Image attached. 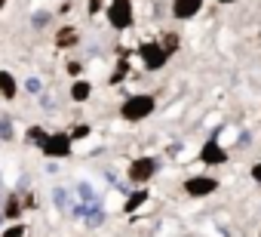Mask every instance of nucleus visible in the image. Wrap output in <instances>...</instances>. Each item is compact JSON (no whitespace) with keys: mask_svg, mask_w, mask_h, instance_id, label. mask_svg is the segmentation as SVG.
Here are the masks:
<instances>
[{"mask_svg":"<svg viewBox=\"0 0 261 237\" xmlns=\"http://www.w3.org/2000/svg\"><path fill=\"white\" fill-rule=\"evenodd\" d=\"M218 191V179L212 176H188L185 179V194L188 197H209Z\"/></svg>","mask_w":261,"mask_h":237,"instance_id":"6","label":"nucleus"},{"mask_svg":"<svg viewBox=\"0 0 261 237\" xmlns=\"http://www.w3.org/2000/svg\"><path fill=\"white\" fill-rule=\"evenodd\" d=\"M200 160H203L206 167H221V163H227V151H224V145L218 142V133H215L212 139L203 142V148H200Z\"/></svg>","mask_w":261,"mask_h":237,"instance_id":"7","label":"nucleus"},{"mask_svg":"<svg viewBox=\"0 0 261 237\" xmlns=\"http://www.w3.org/2000/svg\"><path fill=\"white\" fill-rule=\"evenodd\" d=\"M215 4H218V7H233L237 0H215Z\"/></svg>","mask_w":261,"mask_h":237,"instance_id":"24","label":"nucleus"},{"mask_svg":"<svg viewBox=\"0 0 261 237\" xmlns=\"http://www.w3.org/2000/svg\"><path fill=\"white\" fill-rule=\"evenodd\" d=\"M68 71H71V74L77 77V74H80V62H68Z\"/></svg>","mask_w":261,"mask_h":237,"instance_id":"23","label":"nucleus"},{"mask_svg":"<svg viewBox=\"0 0 261 237\" xmlns=\"http://www.w3.org/2000/svg\"><path fill=\"white\" fill-rule=\"evenodd\" d=\"M16 133H13V121H10V117H0V139H4V142H10Z\"/></svg>","mask_w":261,"mask_h":237,"instance_id":"17","label":"nucleus"},{"mask_svg":"<svg viewBox=\"0 0 261 237\" xmlns=\"http://www.w3.org/2000/svg\"><path fill=\"white\" fill-rule=\"evenodd\" d=\"M154 173H157V160H154L151 154L129 160V167H126V176H129V182H136V185H145V182H151V179H154Z\"/></svg>","mask_w":261,"mask_h":237,"instance_id":"5","label":"nucleus"},{"mask_svg":"<svg viewBox=\"0 0 261 237\" xmlns=\"http://www.w3.org/2000/svg\"><path fill=\"white\" fill-rule=\"evenodd\" d=\"M101 10H105V0H86V13H89L92 19H95Z\"/></svg>","mask_w":261,"mask_h":237,"instance_id":"19","label":"nucleus"},{"mask_svg":"<svg viewBox=\"0 0 261 237\" xmlns=\"http://www.w3.org/2000/svg\"><path fill=\"white\" fill-rule=\"evenodd\" d=\"M139 56H142V65H145L148 71H160V68H166V62H169V53L163 50L160 40H145V43L139 46Z\"/></svg>","mask_w":261,"mask_h":237,"instance_id":"4","label":"nucleus"},{"mask_svg":"<svg viewBox=\"0 0 261 237\" xmlns=\"http://www.w3.org/2000/svg\"><path fill=\"white\" fill-rule=\"evenodd\" d=\"M105 22L114 31H129L133 22H136V4L133 0H111L105 7Z\"/></svg>","mask_w":261,"mask_h":237,"instance_id":"2","label":"nucleus"},{"mask_svg":"<svg viewBox=\"0 0 261 237\" xmlns=\"http://www.w3.org/2000/svg\"><path fill=\"white\" fill-rule=\"evenodd\" d=\"M145 200H148V191H145V188H142V191H136V194H133V197H129V200H126V203H123V209H126V212H136V209H139V206H142V203H145Z\"/></svg>","mask_w":261,"mask_h":237,"instance_id":"15","label":"nucleus"},{"mask_svg":"<svg viewBox=\"0 0 261 237\" xmlns=\"http://www.w3.org/2000/svg\"><path fill=\"white\" fill-rule=\"evenodd\" d=\"M56 206H62V209L68 206V194H65L62 188H56Z\"/></svg>","mask_w":261,"mask_h":237,"instance_id":"20","label":"nucleus"},{"mask_svg":"<svg viewBox=\"0 0 261 237\" xmlns=\"http://www.w3.org/2000/svg\"><path fill=\"white\" fill-rule=\"evenodd\" d=\"M160 43H163V50H166V53H169V56H175V50H178V46H181V37H178V34H175V31H166V34H163V40H160Z\"/></svg>","mask_w":261,"mask_h":237,"instance_id":"14","label":"nucleus"},{"mask_svg":"<svg viewBox=\"0 0 261 237\" xmlns=\"http://www.w3.org/2000/svg\"><path fill=\"white\" fill-rule=\"evenodd\" d=\"M252 179L261 185V160H258V163H252Z\"/></svg>","mask_w":261,"mask_h":237,"instance_id":"22","label":"nucleus"},{"mask_svg":"<svg viewBox=\"0 0 261 237\" xmlns=\"http://www.w3.org/2000/svg\"><path fill=\"white\" fill-rule=\"evenodd\" d=\"M0 96H4L7 102H13L19 96V83H16V77L7 68H0Z\"/></svg>","mask_w":261,"mask_h":237,"instance_id":"10","label":"nucleus"},{"mask_svg":"<svg viewBox=\"0 0 261 237\" xmlns=\"http://www.w3.org/2000/svg\"><path fill=\"white\" fill-rule=\"evenodd\" d=\"M203 4H206V0H172V4H169V16L175 22H191L194 16H200Z\"/></svg>","mask_w":261,"mask_h":237,"instance_id":"8","label":"nucleus"},{"mask_svg":"<svg viewBox=\"0 0 261 237\" xmlns=\"http://www.w3.org/2000/svg\"><path fill=\"white\" fill-rule=\"evenodd\" d=\"M40 154H43L46 160H65V157L74 154V142H71L68 133L53 130V133H46V139L40 142Z\"/></svg>","mask_w":261,"mask_h":237,"instance_id":"3","label":"nucleus"},{"mask_svg":"<svg viewBox=\"0 0 261 237\" xmlns=\"http://www.w3.org/2000/svg\"><path fill=\"white\" fill-rule=\"evenodd\" d=\"M89 133H92V127H89V124H74L68 136H71V142H80V139H89Z\"/></svg>","mask_w":261,"mask_h":237,"instance_id":"16","label":"nucleus"},{"mask_svg":"<svg viewBox=\"0 0 261 237\" xmlns=\"http://www.w3.org/2000/svg\"><path fill=\"white\" fill-rule=\"evenodd\" d=\"M25 89H28L31 96H37V92H43V83H40V77H28V80H25Z\"/></svg>","mask_w":261,"mask_h":237,"instance_id":"18","label":"nucleus"},{"mask_svg":"<svg viewBox=\"0 0 261 237\" xmlns=\"http://www.w3.org/2000/svg\"><path fill=\"white\" fill-rule=\"evenodd\" d=\"M7 4H10V0H0V13H4V7H7Z\"/></svg>","mask_w":261,"mask_h":237,"instance_id":"25","label":"nucleus"},{"mask_svg":"<svg viewBox=\"0 0 261 237\" xmlns=\"http://www.w3.org/2000/svg\"><path fill=\"white\" fill-rule=\"evenodd\" d=\"M25 234V225H13L10 231H4V237H22Z\"/></svg>","mask_w":261,"mask_h":237,"instance_id":"21","label":"nucleus"},{"mask_svg":"<svg viewBox=\"0 0 261 237\" xmlns=\"http://www.w3.org/2000/svg\"><path fill=\"white\" fill-rule=\"evenodd\" d=\"M49 22H53V10H37V13L31 16V28H34V31H43Z\"/></svg>","mask_w":261,"mask_h":237,"instance_id":"12","label":"nucleus"},{"mask_svg":"<svg viewBox=\"0 0 261 237\" xmlns=\"http://www.w3.org/2000/svg\"><path fill=\"white\" fill-rule=\"evenodd\" d=\"M71 99L77 102V105H83V102H89V96H92V83L89 80H80V77H74V83H71Z\"/></svg>","mask_w":261,"mask_h":237,"instance_id":"11","label":"nucleus"},{"mask_svg":"<svg viewBox=\"0 0 261 237\" xmlns=\"http://www.w3.org/2000/svg\"><path fill=\"white\" fill-rule=\"evenodd\" d=\"M154 108H157V99H154V96L136 92V96H129V99L120 105V117H123L126 124H142V121H148V117L154 114Z\"/></svg>","mask_w":261,"mask_h":237,"instance_id":"1","label":"nucleus"},{"mask_svg":"<svg viewBox=\"0 0 261 237\" xmlns=\"http://www.w3.org/2000/svg\"><path fill=\"white\" fill-rule=\"evenodd\" d=\"M46 133H49L46 127H28V133H25V142H28V145H37V148H40V142L46 139Z\"/></svg>","mask_w":261,"mask_h":237,"instance_id":"13","label":"nucleus"},{"mask_svg":"<svg viewBox=\"0 0 261 237\" xmlns=\"http://www.w3.org/2000/svg\"><path fill=\"white\" fill-rule=\"evenodd\" d=\"M53 43H56L59 50H71V46L80 43V31H77L74 25H62V28L56 31V37H53Z\"/></svg>","mask_w":261,"mask_h":237,"instance_id":"9","label":"nucleus"}]
</instances>
